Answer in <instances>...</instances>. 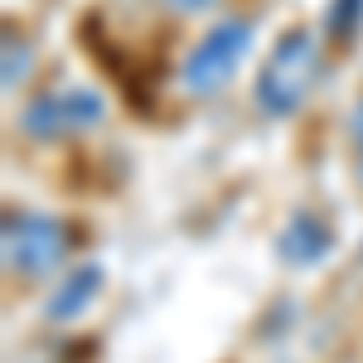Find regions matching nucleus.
I'll list each match as a JSON object with an SVG mask.
<instances>
[{"instance_id": "7ed1b4c3", "label": "nucleus", "mask_w": 363, "mask_h": 363, "mask_svg": "<svg viewBox=\"0 0 363 363\" xmlns=\"http://www.w3.org/2000/svg\"><path fill=\"white\" fill-rule=\"evenodd\" d=\"M252 39H257L252 20H238V15H233V20H218V25L189 49V58L179 63V83H184V92H194V97L223 92V87L238 78V68L247 63Z\"/></svg>"}, {"instance_id": "f257e3e1", "label": "nucleus", "mask_w": 363, "mask_h": 363, "mask_svg": "<svg viewBox=\"0 0 363 363\" xmlns=\"http://www.w3.org/2000/svg\"><path fill=\"white\" fill-rule=\"evenodd\" d=\"M320 68H325L320 39L310 29H286L272 44L267 63L257 68V87H252L257 112L277 116V121L281 116H296L306 107V97L315 92V83H320Z\"/></svg>"}, {"instance_id": "0eeeda50", "label": "nucleus", "mask_w": 363, "mask_h": 363, "mask_svg": "<svg viewBox=\"0 0 363 363\" xmlns=\"http://www.w3.org/2000/svg\"><path fill=\"white\" fill-rule=\"evenodd\" d=\"M0 49H5L0 83H5V92H20V87L29 83V73H34V44L20 34V25H5V34H0Z\"/></svg>"}, {"instance_id": "f03ea898", "label": "nucleus", "mask_w": 363, "mask_h": 363, "mask_svg": "<svg viewBox=\"0 0 363 363\" xmlns=\"http://www.w3.org/2000/svg\"><path fill=\"white\" fill-rule=\"evenodd\" d=\"M68 252H73V233L63 218L54 213H20V208H10L5 213V223H0V257H5V272L10 277H49L58 272L63 262H68Z\"/></svg>"}, {"instance_id": "423d86ee", "label": "nucleus", "mask_w": 363, "mask_h": 363, "mask_svg": "<svg viewBox=\"0 0 363 363\" xmlns=\"http://www.w3.org/2000/svg\"><path fill=\"white\" fill-rule=\"evenodd\" d=\"M102 281H107V272H102L97 262L73 267V272H68V277L54 286V296L44 301V320H49V325H73V320H83L87 310L97 306Z\"/></svg>"}, {"instance_id": "20e7f679", "label": "nucleus", "mask_w": 363, "mask_h": 363, "mask_svg": "<svg viewBox=\"0 0 363 363\" xmlns=\"http://www.w3.org/2000/svg\"><path fill=\"white\" fill-rule=\"evenodd\" d=\"M102 116H107V102H102L97 87H58V92L34 97L20 112V131L34 140H58L102 126Z\"/></svg>"}, {"instance_id": "1a4fd4ad", "label": "nucleus", "mask_w": 363, "mask_h": 363, "mask_svg": "<svg viewBox=\"0 0 363 363\" xmlns=\"http://www.w3.org/2000/svg\"><path fill=\"white\" fill-rule=\"evenodd\" d=\"M349 160H354V179H359V189H363V97L349 112Z\"/></svg>"}, {"instance_id": "6e6552de", "label": "nucleus", "mask_w": 363, "mask_h": 363, "mask_svg": "<svg viewBox=\"0 0 363 363\" xmlns=\"http://www.w3.org/2000/svg\"><path fill=\"white\" fill-rule=\"evenodd\" d=\"M325 34L330 44H354L363 34V0H325Z\"/></svg>"}, {"instance_id": "39448f33", "label": "nucleus", "mask_w": 363, "mask_h": 363, "mask_svg": "<svg viewBox=\"0 0 363 363\" xmlns=\"http://www.w3.org/2000/svg\"><path fill=\"white\" fill-rule=\"evenodd\" d=\"M330 252H335V228L325 223L320 213L296 208V213L281 223V233H277V257H281V267L310 272V267H320Z\"/></svg>"}, {"instance_id": "9d476101", "label": "nucleus", "mask_w": 363, "mask_h": 363, "mask_svg": "<svg viewBox=\"0 0 363 363\" xmlns=\"http://www.w3.org/2000/svg\"><path fill=\"white\" fill-rule=\"evenodd\" d=\"M165 10H174V15H208V10H218L223 0H160Z\"/></svg>"}]
</instances>
